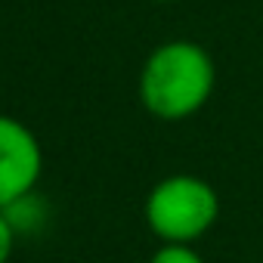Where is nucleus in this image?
<instances>
[{"mask_svg":"<svg viewBox=\"0 0 263 263\" xmlns=\"http://www.w3.org/2000/svg\"><path fill=\"white\" fill-rule=\"evenodd\" d=\"M149 263H204V260L192 245H161L149 257Z\"/></svg>","mask_w":263,"mask_h":263,"instance_id":"20e7f679","label":"nucleus"},{"mask_svg":"<svg viewBox=\"0 0 263 263\" xmlns=\"http://www.w3.org/2000/svg\"><path fill=\"white\" fill-rule=\"evenodd\" d=\"M44 171V152L31 130L0 115V211L31 195Z\"/></svg>","mask_w":263,"mask_h":263,"instance_id":"7ed1b4c3","label":"nucleus"},{"mask_svg":"<svg viewBox=\"0 0 263 263\" xmlns=\"http://www.w3.org/2000/svg\"><path fill=\"white\" fill-rule=\"evenodd\" d=\"M220 217L217 189L192 174L158 180L146 195V223L161 245H195Z\"/></svg>","mask_w":263,"mask_h":263,"instance_id":"f03ea898","label":"nucleus"},{"mask_svg":"<svg viewBox=\"0 0 263 263\" xmlns=\"http://www.w3.org/2000/svg\"><path fill=\"white\" fill-rule=\"evenodd\" d=\"M155 4H174V0H155Z\"/></svg>","mask_w":263,"mask_h":263,"instance_id":"423d86ee","label":"nucleus"},{"mask_svg":"<svg viewBox=\"0 0 263 263\" xmlns=\"http://www.w3.org/2000/svg\"><path fill=\"white\" fill-rule=\"evenodd\" d=\"M16 226L10 223V217L0 211V263H7L13 257V248H16Z\"/></svg>","mask_w":263,"mask_h":263,"instance_id":"39448f33","label":"nucleus"},{"mask_svg":"<svg viewBox=\"0 0 263 263\" xmlns=\"http://www.w3.org/2000/svg\"><path fill=\"white\" fill-rule=\"evenodd\" d=\"M217 87L211 53L186 37L164 41L140 71V102L158 121H186L201 111Z\"/></svg>","mask_w":263,"mask_h":263,"instance_id":"f257e3e1","label":"nucleus"}]
</instances>
